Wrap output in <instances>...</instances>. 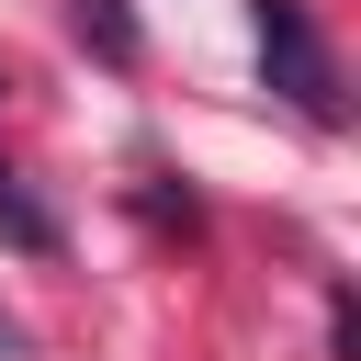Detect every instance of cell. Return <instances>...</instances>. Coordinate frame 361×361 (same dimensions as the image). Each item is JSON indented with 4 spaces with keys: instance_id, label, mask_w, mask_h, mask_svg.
Masks as SVG:
<instances>
[{
    "instance_id": "cell-3",
    "label": "cell",
    "mask_w": 361,
    "mask_h": 361,
    "mask_svg": "<svg viewBox=\"0 0 361 361\" xmlns=\"http://www.w3.org/2000/svg\"><path fill=\"white\" fill-rule=\"evenodd\" d=\"M0 237H11L23 259H56V214H45V203H34L11 169H0Z\"/></svg>"
},
{
    "instance_id": "cell-6",
    "label": "cell",
    "mask_w": 361,
    "mask_h": 361,
    "mask_svg": "<svg viewBox=\"0 0 361 361\" xmlns=\"http://www.w3.org/2000/svg\"><path fill=\"white\" fill-rule=\"evenodd\" d=\"M0 350H23V327H11V316H0Z\"/></svg>"
},
{
    "instance_id": "cell-5",
    "label": "cell",
    "mask_w": 361,
    "mask_h": 361,
    "mask_svg": "<svg viewBox=\"0 0 361 361\" xmlns=\"http://www.w3.org/2000/svg\"><path fill=\"white\" fill-rule=\"evenodd\" d=\"M327 350H338V361H361V305H350V282L327 293Z\"/></svg>"
},
{
    "instance_id": "cell-7",
    "label": "cell",
    "mask_w": 361,
    "mask_h": 361,
    "mask_svg": "<svg viewBox=\"0 0 361 361\" xmlns=\"http://www.w3.org/2000/svg\"><path fill=\"white\" fill-rule=\"evenodd\" d=\"M0 90H11V79H0Z\"/></svg>"
},
{
    "instance_id": "cell-2",
    "label": "cell",
    "mask_w": 361,
    "mask_h": 361,
    "mask_svg": "<svg viewBox=\"0 0 361 361\" xmlns=\"http://www.w3.org/2000/svg\"><path fill=\"white\" fill-rule=\"evenodd\" d=\"M68 23H79V45H90L102 68H135V56H147V34H135L124 0H68Z\"/></svg>"
},
{
    "instance_id": "cell-1",
    "label": "cell",
    "mask_w": 361,
    "mask_h": 361,
    "mask_svg": "<svg viewBox=\"0 0 361 361\" xmlns=\"http://www.w3.org/2000/svg\"><path fill=\"white\" fill-rule=\"evenodd\" d=\"M248 23H259V79L305 113V124H350V102H338V56H327V34H316V11L305 0H248Z\"/></svg>"
},
{
    "instance_id": "cell-4",
    "label": "cell",
    "mask_w": 361,
    "mask_h": 361,
    "mask_svg": "<svg viewBox=\"0 0 361 361\" xmlns=\"http://www.w3.org/2000/svg\"><path fill=\"white\" fill-rule=\"evenodd\" d=\"M135 214H147V226H180V237H192V226H203V203H192V192H158V180H147V192H135Z\"/></svg>"
}]
</instances>
